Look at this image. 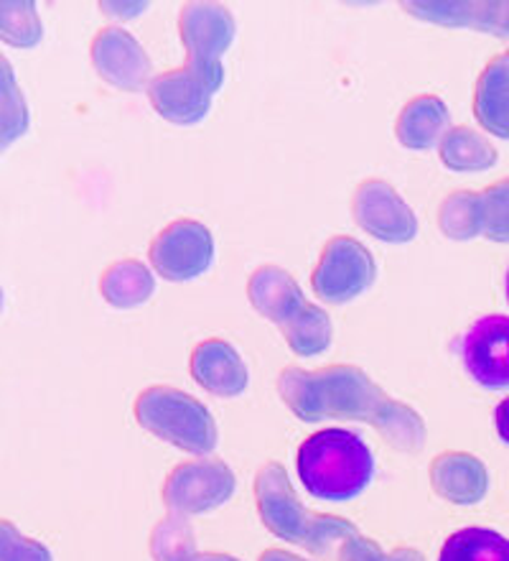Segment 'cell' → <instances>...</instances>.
I'll list each match as a JSON object with an SVG mask.
<instances>
[{
  "instance_id": "6da1fadb",
  "label": "cell",
  "mask_w": 509,
  "mask_h": 561,
  "mask_svg": "<svg viewBox=\"0 0 509 561\" xmlns=\"http://www.w3.org/2000/svg\"><path fill=\"white\" fill-rule=\"evenodd\" d=\"M278 393L303 424L365 421L380 432L395 407V399L357 365H326L319 370L288 365L278 376Z\"/></svg>"
},
{
  "instance_id": "7a4b0ae2",
  "label": "cell",
  "mask_w": 509,
  "mask_h": 561,
  "mask_svg": "<svg viewBox=\"0 0 509 561\" xmlns=\"http://www.w3.org/2000/svg\"><path fill=\"white\" fill-rule=\"evenodd\" d=\"M255 508L263 526L286 543H296L309 554L324 557L336 543L357 536L349 518L332 513H311L296 495L291 474L280 462H265L255 474Z\"/></svg>"
},
{
  "instance_id": "3957f363",
  "label": "cell",
  "mask_w": 509,
  "mask_h": 561,
  "mask_svg": "<svg viewBox=\"0 0 509 561\" xmlns=\"http://www.w3.org/2000/svg\"><path fill=\"white\" fill-rule=\"evenodd\" d=\"M296 470L305 493L316 501L349 503L374 480V455L349 428H321L301 442Z\"/></svg>"
},
{
  "instance_id": "277c9868",
  "label": "cell",
  "mask_w": 509,
  "mask_h": 561,
  "mask_svg": "<svg viewBox=\"0 0 509 561\" xmlns=\"http://www.w3.org/2000/svg\"><path fill=\"white\" fill-rule=\"evenodd\" d=\"M140 428L194 457L217 449L219 428L211 411L182 388L148 386L132 403Z\"/></svg>"
},
{
  "instance_id": "5b68a950",
  "label": "cell",
  "mask_w": 509,
  "mask_h": 561,
  "mask_svg": "<svg viewBox=\"0 0 509 561\" xmlns=\"http://www.w3.org/2000/svg\"><path fill=\"white\" fill-rule=\"evenodd\" d=\"M224 84L222 61L186 59L182 67L155 75L148 84L153 111L174 126H197L211 111V100Z\"/></svg>"
},
{
  "instance_id": "8992f818",
  "label": "cell",
  "mask_w": 509,
  "mask_h": 561,
  "mask_svg": "<svg viewBox=\"0 0 509 561\" xmlns=\"http://www.w3.org/2000/svg\"><path fill=\"white\" fill-rule=\"evenodd\" d=\"M238 490V478L222 459H192L176 465L166 474L161 488V501L176 516H201L230 503Z\"/></svg>"
},
{
  "instance_id": "52a82bcc",
  "label": "cell",
  "mask_w": 509,
  "mask_h": 561,
  "mask_svg": "<svg viewBox=\"0 0 509 561\" xmlns=\"http://www.w3.org/2000/svg\"><path fill=\"white\" fill-rule=\"evenodd\" d=\"M378 280V263L357 238L336 236L321 248L319 263L311 274L316 299L326 304H349L370 291Z\"/></svg>"
},
{
  "instance_id": "ba28073f",
  "label": "cell",
  "mask_w": 509,
  "mask_h": 561,
  "mask_svg": "<svg viewBox=\"0 0 509 561\" xmlns=\"http://www.w3.org/2000/svg\"><path fill=\"white\" fill-rule=\"evenodd\" d=\"M215 236H211L207 225L182 217V220L169 222L151 240L148 261L163 280L186 284V280L207 274L211 263H215Z\"/></svg>"
},
{
  "instance_id": "9c48e42d",
  "label": "cell",
  "mask_w": 509,
  "mask_h": 561,
  "mask_svg": "<svg viewBox=\"0 0 509 561\" xmlns=\"http://www.w3.org/2000/svg\"><path fill=\"white\" fill-rule=\"evenodd\" d=\"M351 217L367 236L390 245H405L418 238V217L401 192L385 179H365L351 194Z\"/></svg>"
},
{
  "instance_id": "30bf717a",
  "label": "cell",
  "mask_w": 509,
  "mask_h": 561,
  "mask_svg": "<svg viewBox=\"0 0 509 561\" xmlns=\"http://www.w3.org/2000/svg\"><path fill=\"white\" fill-rule=\"evenodd\" d=\"M90 59L100 80H105L115 90L140 92L148 90L153 80L151 59L138 44V38L125 28H100L97 36L92 38Z\"/></svg>"
},
{
  "instance_id": "8fae6325",
  "label": "cell",
  "mask_w": 509,
  "mask_h": 561,
  "mask_svg": "<svg viewBox=\"0 0 509 561\" xmlns=\"http://www.w3.org/2000/svg\"><path fill=\"white\" fill-rule=\"evenodd\" d=\"M461 360L482 388H509V317L487 314L476 319L461 337Z\"/></svg>"
},
{
  "instance_id": "7c38bea8",
  "label": "cell",
  "mask_w": 509,
  "mask_h": 561,
  "mask_svg": "<svg viewBox=\"0 0 509 561\" xmlns=\"http://www.w3.org/2000/svg\"><path fill=\"white\" fill-rule=\"evenodd\" d=\"M178 36H182L186 59L222 61L238 36V23L219 3H186L178 13Z\"/></svg>"
},
{
  "instance_id": "4fadbf2b",
  "label": "cell",
  "mask_w": 509,
  "mask_h": 561,
  "mask_svg": "<svg viewBox=\"0 0 509 561\" xmlns=\"http://www.w3.org/2000/svg\"><path fill=\"white\" fill-rule=\"evenodd\" d=\"M192 378L217 399H238L247 391L250 370L242 355L222 337L201 340L189 357Z\"/></svg>"
},
{
  "instance_id": "5bb4252c",
  "label": "cell",
  "mask_w": 509,
  "mask_h": 561,
  "mask_svg": "<svg viewBox=\"0 0 509 561\" xmlns=\"http://www.w3.org/2000/svg\"><path fill=\"white\" fill-rule=\"evenodd\" d=\"M428 480L433 493L451 505H476L489 490L487 465L472 451L459 449L441 451L430 459Z\"/></svg>"
},
{
  "instance_id": "9a60e30c",
  "label": "cell",
  "mask_w": 509,
  "mask_h": 561,
  "mask_svg": "<svg viewBox=\"0 0 509 561\" xmlns=\"http://www.w3.org/2000/svg\"><path fill=\"white\" fill-rule=\"evenodd\" d=\"M247 301L273 324H286L305 304L299 280L280 266H261L247 278Z\"/></svg>"
},
{
  "instance_id": "2e32d148",
  "label": "cell",
  "mask_w": 509,
  "mask_h": 561,
  "mask_svg": "<svg viewBox=\"0 0 509 561\" xmlns=\"http://www.w3.org/2000/svg\"><path fill=\"white\" fill-rule=\"evenodd\" d=\"M472 107L474 118L489 136L509 140V49L482 69Z\"/></svg>"
},
{
  "instance_id": "e0dca14e",
  "label": "cell",
  "mask_w": 509,
  "mask_h": 561,
  "mask_svg": "<svg viewBox=\"0 0 509 561\" xmlns=\"http://www.w3.org/2000/svg\"><path fill=\"white\" fill-rule=\"evenodd\" d=\"M449 107L438 95H418L407 100L395 121L397 144L410 151H430L449 134Z\"/></svg>"
},
{
  "instance_id": "ac0fdd59",
  "label": "cell",
  "mask_w": 509,
  "mask_h": 561,
  "mask_svg": "<svg viewBox=\"0 0 509 561\" xmlns=\"http://www.w3.org/2000/svg\"><path fill=\"white\" fill-rule=\"evenodd\" d=\"M100 294L113 309L143 307L155 294L153 271L136 259L109 263L100 276Z\"/></svg>"
},
{
  "instance_id": "d6986e66",
  "label": "cell",
  "mask_w": 509,
  "mask_h": 561,
  "mask_svg": "<svg viewBox=\"0 0 509 561\" xmlns=\"http://www.w3.org/2000/svg\"><path fill=\"white\" fill-rule=\"evenodd\" d=\"M438 159L456 174H479L497 167L499 153L487 136L472 126H453L438 144Z\"/></svg>"
},
{
  "instance_id": "ffe728a7",
  "label": "cell",
  "mask_w": 509,
  "mask_h": 561,
  "mask_svg": "<svg viewBox=\"0 0 509 561\" xmlns=\"http://www.w3.org/2000/svg\"><path fill=\"white\" fill-rule=\"evenodd\" d=\"M288 350L299 357H316L332 347L334 324L332 317L316 304L305 301L296 314L280 324Z\"/></svg>"
},
{
  "instance_id": "44dd1931",
  "label": "cell",
  "mask_w": 509,
  "mask_h": 561,
  "mask_svg": "<svg viewBox=\"0 0 509 561\" xmlns=\"http://www.w3.org/2000/svg\"><path fill=\"white\" fill-rule=\"evenodd\" d=\"M438 561H509V539L495 528H461L443 541Z\"/></svg>"
},
{
  "instance_id": "7402d4cb",
  "label": "cell",
  "mask_w": 509,
  "mask_h": 561,
  "mask_svg": "<svg viewBox=\"0 0 509 561\" xmlns=\"http://www.w3.org/2000/svg\"><path fill=\"white\" fill-rule=\"evenodd\" d=\"M438 230L453 243H468L482 236V205L479 192L459 190L446 194L436 213Z\"/></svg>"
},
{
  "instance_id": "603a6c76",
  "label": "cell",
  "mask_w": 509,
  "mask_h": 561,
  "mask_svg": "<svg viewBox=\"0 0 509 561\" xmlns=\"http://www.w3.org/2000/svg\"><path fill=\"white\" fill-rule=\"evenodd\" d=\"M148 554L153 561H189L197 557V534L186 516L169 513L161 518L148 539Z\"/></svg>"
},
{
  "instance_id": "cb8c5ba5",
  "label": "cell",
  "mask_w": 509,
  "mask_h": 561,
  "mask_svg": "<svg viewBox=\"0 0 509 561\" xmlns=\"http://www.w3.org/2000/svg\"><path fill=\"white\" fill-rule=\"evenodd\" d=\"M0 38L15 49H34L44 38V23L31 0H3L0 5Z\"/></svg>"
},
{
  "instance_id": "d4e9b609",
  "label": "cell",
  "mask_w": 509,
  "mask_h": 561,
  "mask_svg": "<svg viewBox=\"0 0 509 561\" xmlns=\"http://www.w3.org/2000/svg\"><path fill=\"white\" fill-rule=\"evenodd\" d=\"M482 236L491 243H509V176L479 192Z\"/></svg>"
},
{
  "instance_id": "484cf974",
  "label": "cell",
  "mask_w": 509,
  "mask_h": 561,
  "mask_svg": "<svg viewBox=\"0 0 509 561\" xmlns=\"http://www.w3.org/2000/svg\"><path fill=\"white\" fill-rule=\"evenodd\" d=\"M415 19L438 23L449 28H472L474 0H418V3H405Z\"/></svg>"
},
{
  "instance_id": "4316f807",
  "label": "cell",
  "mask_w": 509,
  "mask_h": 561,
  "mask_svg": "<svg viewBox=\"0 0 509 561\" xmlns=\"http://www.w3.org/2000/svg\"><path fill=\"white\" fill-rule=\"evenodd\" d=\"M28 128V105L23 100L19 84H15L13 69H8L3 59V146L13 144Z\"/></svg>"
},
{
  "instance_id": "83f0119b",
  "label": "cell",
  "mask_w": 509,
  "mask_h": 561,
  "mask_svg": "<svg viewBox=\"0 0 509 561\" xmlns=\"http://www.w3.org/2000/svg\"><path fill=\"white\" fill-rule=\"evenodd\" d=\"M0 561H54L49 547L36 539H26L11 520L0 524Z\"/></svg>"
},
{
  "instance_id": "f1b7e54d",
  "label": "cell",
  "mask_w": 509,
  "mask_h": 561,
  "mask_svg": "<svg viewBox=\"0 0 509 561\" xmlns=\"http://www.w3.org/2000/svg\"><path fill=\"white\" fill-rule=\"evenodd\" d=\"M472 31L509 38V0H474Z\"/></svg>"
},
{
  "instance_id": "f546056e",
  "label": "cell",
  "mask_w": 509,
  "mask_h": 561,
  "mask_svg": "<svg viewBox=\"0 0 509 561\" xmlns=\"http://www.w3.org/2000/svg\"><path fill=\"white\" fill-rule=\"evenodd\" d=\"M336 561H387V554L382 551L378 541L367 539V536L357 534L339 543V551H336Z\"/></svg>"
},
{
  "instance_id": "4dcf8cb0",
  "label": "cell",
  "mask_w": 509,
  "mask_h": 561,
  "mask_svg": "<svg viewBox=\"0 0 509 561\" xmlns=\"http://www.w3.org/2000/svg\"><path fill=\"white\" fill-rule=\"evenodd\" d=\"M100 8L105 11V15H109V19L130 21L143 11H148V3H117L115 0V3H100Z\"/></svg>"
},
{
  "instance_id": "1f68e13d",
  "label": "cell",
  "mask_w": 509,
  "mask_h": 561,
  "mask_svg": "<svg viewBox=\"0 0 509 561\" xmlns=\"http://www.w3.org/2000/svg\"><path fill=\"white\" fill-rule=\"evenodd\" d=\"M495 432L509 447V396L505 401H499V407L495 409Z\"/></svg>"
},
{
  "instance_id": "d6a6232c",
  "label": "cell",
  "mask_w": 509,
  "mask_h": 561,
  "mask_svg": "<svg viewBox=\"0 0 509 561\" xmlns=\"http://www.w3.org/2000/svg\"><path fill=\"white\" fill-rule=\"evenodd\" d=\"M257 561H309V559L296 557V554H291V551H286V549H265Z\"/></svg>"
},
{
  "instance_id": "836d02e7",
  "label": "cell",
  "mask_w": 509,
  "mask_h": 561,
  "mask_svg": "<svg viewBox=\"0 0 509 561\" xmlns=\"http://www.w3.org/2000/svg\"><path fill=\"white\" fill-rule=\"evenodd\" d=\"M387 561H426V557L420 551L407 549V547H397L393 554H387Z\"/></svg>"
},
{
  "instance_id": "e575fe53",
  "label": "cell",
  "mask_w": 509,
  "mask_h": 561,
  "mask_svg": "<svg viewBox=\"0 0 509 561\" xmlns=\"http://www.w3.org/2000/svg\"><path fill=\"white\" fill-rule=\"evenodd\" d=\"M189 561H242L232 554H222V551H204V554L192 557Z\"/></svg>"
},
{
  "instance_id": "d590c367",
  "label": "cell",
  "mask_w": 509,
  "mask_h": 561,
  "mask_svg": "<svg viewBox=\"0 0 509 561\" xmlns=\"http://www.w3.org/2000/svg\"><path fill=\"white\" fill-rule=\"evenodd\" d=\"M505 291H507V301H509V271H507V280H505Z\"/></svg>"
}]
</instances>
